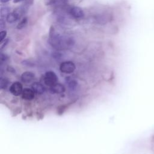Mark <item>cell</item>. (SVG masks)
I'll return each instance as SVG.
<instances>
[{"instance_id": "ba28073f", "label": "cell", "mask_w": 154, "mask_h": 154, "mask_svg": "<svg viewBox=\"0 0 154 154\" xmlns=\"http://www.w3.org/2000/svg\"><path fill=\"white\" fill-rule=\"evenodd\" d=\"M50 90L53 93H63L65 91V87L60 83H56L50 87Z\"/></svg>"}, {"instance_id": "30bf717a", "label": "cell", "mask_w": 154, "mask_h": 154, "mask_svg": "<svg viewBox=\"0 0 154 154\" xmlns=\"http://www.w3.org/2000/svg\"><path fill=\"white\" fill-rule=\"evenodd\" d=\"M67 79H66V82H67L69 87L72 90L75 89L78 85L77 81L75 79H72L70 77H68Z\"/></svg>"}, {"instance_id": "7c38bea8", "label": "cell", "mask_w": 154, "mask_h": 154, "mask_svg": "<svg viewBox=\"0 0 154 154\" xmlns=\"http://www.w3.org/2000/svg\"><path fill=\"white\" fill-rule=\"evenodd\" d=\"M8 85V80L6 78H1L0 81V87L1 89H5Z\"/></svg>"}, {"instance_id": "277c9868", "label": "cell", "mask_w": 154, "mask_h": 154, "mask_svg": "<svg viewBox=\"0 0 154 154\" xmlns=\"http://www.w3.org/2000/svg\"><path fill=\"white\" fill-rule=\"evenodd\" d=\"M10 92L14 96H17L22 94L23 91V86L22 84L19 82H13L9 88Z\"/></svg>"}, {"instance_id": "52a82bcc", "label": "cell", "mask_w": 154, "mask_h": 154, "mask_svg": "<svg viewBox=\"0 0 154 154\" xmlns=\"http://www.w3.org/2000/svg\"><path fill=\"white\" fill-rule=\"evenodd\" d=\"M22 97L23 99L27 100H31L33 99L35 97V92L32 89L26 88L23 90V91L22 93Z\"/></svg>"}, {"instance_id": "3957f363", "label": "cell", "mask_w": 154, "mask_h": 154, "mask_svg": "<svg viewBox=\"0 0 154 154\" xmlns=\"http://www.w3.org/2000/svg\"><path fill=\"white\" fill-rule=\"evenodd\" d=\"M60 70L63 73L66 74H70L73 73L75 69V64L71 61H66L61 63L60 65Z\"/></svg>"}, {"instance_id": "5b68a950", "label": "cell", "mask_w": 154, "mask_h": 154, "mask_svg": "<svg viewBox=\"0 0 154 154\" xmlns=\"http://www.w3.org/2000/svg\"><path fill=\"white\" fill-rule=\"evenodd\" d=\"M69 14L75 19H82L84 16L83 10L79 7H73L69 9Z\"/></svg>"}, {"instance_id": "ac0fdd59", "label": "cell", "mask_w": 154, "mask_h": 154, "mask_svg": "<svg viewBox=\"0 0 154 154\" xmlns=\"http://www.w3.org/2000/svg\"><path fill=\"white\" fill-rule=\"evenodd\" d=\"M22 1H23V0H13V2H14V3H18V2H19Z\"/></svg>"}, {"instance_id": "2e32d148", "label": "cell", "mask_w": 154, "mask_h": 154, "mask_svg": "<svg viewBox=\"0 0 154 154\" xmlns=\"http://www.w3.org/2000/svg\"><path fill=\"white\" fill-rule=\"evenodd\" d=\"M0 28L1 29V30H4L5 28V20H4L3 18L1 17V20H0Z\"/></svg>"}, {"instance_id": "5bb4252c", "label": "cell", "mask_w": 154, "mask_h": 154, "mask_svg": "<svg viewBox=\"0 0 154 154\" xmlns=\"http://www.w3.org/2000/svg\"><path fill=\"white\" fill-rule=\"evenodd\" d=\"M7 35V31L5 30H2L0 32V43H1L2 41L5 39Z\"/></svg>"}, {"instance_id": "8992f818", "label": "cell", "mask_w": 154, "mask_h": 154, "mask_svg": "<svg viewBox=\"0 0 154 154\" xmlns=\"http://www.w3.org/2000/svg\"><path fill=\"white\" fill-rule=\"evenodd\" d=\"M34 77L35 75L33 73H32L31 72L26 71L22 74L20 79L25 84H29L34 80Z\"/></svg>"}, {"instance_id": "9a60e30c", "label": "cell", "mask_w": 154, "mask_h": 154, "mask_svg": "<svg viewBox=\"0 0 154 154\" xmlns=\"http://www.w3.org/2000/svg\"><path fill=\"white\" fill-rule=\"evenodd\" d=\"M57 2V0H45V3L46 5H54Z\"/></svg>"}, {"instance_id": "8fae6325", "label": "cell", "mask_w": 154, "mask_h": 154, "mask_svg": "<svg viewBox=\"0 0 154 154\" xmlns=\"http://www.w3.org/2000/svg\"><path fill=\"white\" fill-rule=\"evenodd\" d=\"M1 17H7L8 14L10 13V8L8 7H1Z\"/></svg>"}, {"instance_id": "7a4b0ae2", "label": "cell", "mask_w": 154, "mask_h": 154, "mask_svg": "<svg viewBox=\"0 0 154 154\" xmlns=\"http://www.w3.org/2000/svg\"><path fill=\"white\" fill-rule=\"evenodd\" d=\"M43 81L44 83L46 85L51 87L57 83L58 81V77L55 73L53 71H48L44 75Z\"/></svg>"}, {"instance_id": "6da1fadb", "label": "cell", "mask_w": 154, "mask_h": 154, "mask_svg": "<svg viewBox=\"0 0 154 154\" xmlns=\"http://www.w3.org/2000/svg\"><path fill=\"white\" fill-rule=\"evenodd\" d=\"M48 42L49 45L57 51L70 48L72 47L75 43L73 38L60 35L57 33L52 27L51 28L49 32Z\"/></svg>"}, {"instance_id": "4fadbf2b", "label": "cell", "mask_w": 154, "mask_h": 154, "mask_svg": "<svg viewBox=\"0 0 154 154\" xmlns=\"http://www.w3.org/2000/svg\"><path fill=\"white\" fill-rule=\"evenodd\" d=\"M27 22H28L27 17H23V18L19 22V23L17 24V28L19 29L23 28L25 27V26H26V25L27 24Z\"/></svg>"}, {"instance_id": "e0dca14e", "label": "cell", "mask_w": 154, "mask_h": 154, "mask_svg": "<svg viewBox=\"0 0 154 154\" xmlns=\"http://www.w3.org/2000/svg\"><path fill=\"white\" fill-rule=\"evenodd\" d=\"M1 1V2L2 3H6V2H8V1H10V0H0Z\"/></svg>"}, {"instance_id": "9c48e42d", "label": "cell", "mask_w": 154, "mask_h": 154, "mask_svg": "<svg viewBox=\"0 0 154 154\" xmlns=\"http://www.w3.org/2000/svg\"><path fill=\"white\" fill-rule=\"evenodd\" d=\"M31 87H32V89L37 94H43L44 93V91H45V87H44V86L42 84H40L39 82H34Z\"/></svg>"}]
</instances>
